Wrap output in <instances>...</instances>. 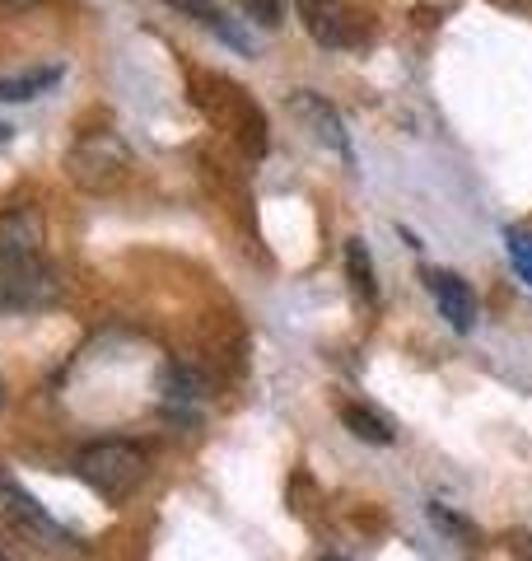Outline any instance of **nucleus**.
<instances>
[{
	"label": "nucleus",
	"instance_id": "6e6552de",
	"mask_svg": "<svg viewBox=\"0 0 532 561\" xmlns=\"http://www.w3.org/2000/svg\"><path fill=\"white\" fill-rule=\"evenodd\" d=\"M66 66H33V70H20V76H5L0 80V103H33L51 94L61 84Z\"/></svg>",
	"mask_w": 532,
	"mask_h": 561
},
{
	"label": "nucleus",
	"instance_id": "39448f33",
	"mask_svg": "<svg viewBox=\"0 0 532 561\" xmlns=\"http://www.w3.org/2000/svg\"><path fill=\"white\" fill-rule=\"evenodd\" d=\"M43 243H47V220L38 206H10L0 216V257L10 262L43 257Z\"/></svg>",
	"mask_w": 532,
	"mask_h": 561
},
{
	"label": "nucleus",
	"instance_id": "2eb2a0df",
	"mask_svg": "<svg viewBox=\"0 0 532 561\" xmlns=\"http://www.w3.org/2000/svg\"><path fill=\"white\" fill-rule=\"evenodd\" d=\"M43 0H0V10H10V14H24V10H38Z\"/></svg>",
	"mask_w": 532,
	"mask_h": 561
},
{
	"label": "nucleus",
	"instance_id": "dca6fc26",
	"mask_svg": "<svg viewBox=\"0 0 532 561\" xmlns=\"http://www.w3.org/2000/svg\"><path fill=\"white\" fill-rule=\"evenodd\" d=\"M14 136V127H5V122H0V146H5V140Z\"/></svg>",
	"mask_w": 532,
	"mask_h": 561
},
{
	"label": "nucleus",
	"instance_id": "7ed1b4c3",
	"mask_svg": "<svg viewBox=\"0 0 532 561\" xmlns=\"http://www.w3.org/2000/svg\"><path fill=\"white\" fill-rule=\"evenodd\" d=\"M131 169V150L113 131H84L66 154L70 183L84 192H113Z\"/></svg>",
	"mask_w": 532,
	"mask_h": 561
},
{
	"label": "nucleus",
	"instance_id": "ddd939ff",
	"mask_svg": "<svg viewBox=\"0 0 532 561\" xmlns=\"http://www.w3.org/2000/svg\"><path fill=\"white\" fill-rule=\"evenodd\" d=\"M505 249H509V262L528 286H532V234L528 230H505Z\"/></svg>",
	"mask_w": 532,
	"mask_h": 561
},
{
	"label": "nucleus",
	"instance_id": "9b49d317",
	"mask_svg": "<svg viewBox=\"0 0 532 561\" xmlns=\"http://www.w3.org/2000/svg\"><path fill=\"white\" fill-rule=\"evenodd\" d=\"M346 276H350V286H355V295H360V300H369V305L379 300L374 262H369V249H365L360 239H350V243H346Z\"/></svg>",
	"mask_w": 532,
	"mask_h": 561
},
{
	"label": "nucleus",
	"instance_id": "1a4fd4ad",
	"mask_svg": "<svg viewBox=\"0 0 532 561\" xmlns=\"http://www.w3.org/2000/svg\"><path fill=\"white\" fill-rule=\"evenodd\" d=\"M164 5H173V10H183V14H192V20H197V24H206L210 33H220V38H224L229 47H239V51H247V57H253V43H247V38H243V33H239L234 24H229V20H224V14H220V5H216V0H164Z\"/></svg>",
	"mask_w": 532,
	"mask_h": 561
},
{
	"label": "nucleus",
	"instance_id": "20e7f679",
	"mask_svg": "<svg viewBox=\"0 0 532 561\" xmlns=\"http://www.w3.org/2000/svg\"><path fill=\"white\" fill-rule=\"evenodd\" d=\"M294 5H299V20H304L313 43H323V47H355V43H365L369 20L350 5V0H294Z\"/></svg>",
	"mask_w": 532,
	"mask_h": 561
},
{
	"label": "nucleus",
	"instance_id": "4468645a",
	"mask_svg": "<svg viewBox=\"0 0 532 561\" xmlns=\"http://www.w3.org/2000/svg\"><path fill=\"white\" fill-rule=\"evenodd\" d=\"M243 10L253 14L262 28H276L280 24V0H243Z\"/></svg>",
	"mask_w": 532,
	"mask_h": 561
},
{
	"label": "nucleus",
	"instance_id": "9d476101",
	"mask_svg": "<svg viewBox=\"0 0 532 561\" xmlns=\"http://www.w3.org/2000/svg\"><path fill=\"white\" fill-rule=\"evenodd\" d=\"M342 421H346V431L355 435V440H365V445H393V426H388L379 412L360 408V402L342 408Z\"/></svg>",
	"mask_w": 532,
	"mask_h": 561
},
{
	"label": "nucleus",
	"instance_id": "f8f14e48",
	"mask_svg": "<svg viewBox=\"0 0 532 561\" xmlns=\"http://www.w3.org/2000/svg\"><path fill=\"white\" fill-rule=\"evenodd\" d=\"M159 398H164L173 412H187L192 402H197V379L187 370H177V365H169V370L159 375Z\"/></svg>",
	"mask_w": 532,
	"mask_h": 561
},
{
	"label": "nucleus",
	"instance_id": "423d86ee",
	"mask_svg": "<svg viewBox=\"0 0 532 561\" xmlns=\"http://www.w3.org/2000/svg\"><path fill=\"white\" fill-rule=\"evenodd\" d=\"M425 290L439 305V319H449L453 332L476 328V295L458 272H425Z\"/></svg>",
	"mask_w": 532,
	"mask_h": 561
},
{
	"label": "nucleus",
	"instance_id": "f03ea898",
	"mask_svg": "<svg viewBox=\"0 0 532 561\" xmlns=\"http://www.w3.org/2000/svg\"><path fill=\"white\" fill-rule=\"evenodd\" d=\"M0 519H5L24 542H33L38 552H51V557H80L84 552L76 542V534L61 529V524L51 519L43 505L10 478V472H0Z\"/></svg>",
	"mask_w": 532,
	"mask_h": 561
},
{
	"label": "nucleus",
	"instance_id": "0eeeda50",
	"mask_svg": "<svg viewBox=\"0 0 532 561\" xmlns=\"http://www.w3.org/2000/svg\"><path fill=\"white\" fill-rule=\"evenodd\" d=\"M290 108H294L299 117H304V122H309V127H313V136H317V140H323V146H327V150H336V154H342V160H346V164L355 160V154H350V136H346V127H342V117H336V108H332V103H327V99H317V94H309V90H299V94L290 99Z\"/></svg>",
	"mask_w": 532,
	"mask_h": 561
},
{
	"label": "nucleus",
	"instance_id": "a211bd4d",
	"mask_svg": "<svg viewBox=\"0 0 532 561\" xmlns=\"http://www.w3.org/2000/svg\"><path fill=\"white\" fill-rule=\"evenodd\" d=\"M0 561H5V557H0Z\"/></svg>",
	"mask_w": 532,
	"mask_h": 561
},
{
	"label": "nucleus",
	"instance_id": "f257e3e1",
	"mask_svg": "<svg viewBox=\"0 0 532 561\" xmlns=\"http://www.w3.org/2000/svg\"><path fill=\"white\" fill-rule=\"evenodd\" d=\"M76 472L103 501H127L131 491L150 478V454L136 440H99L76 454Z\"/></svg>",
	"mask_w": 532,
	"mask_h": 561
},
{
	"label": "nucleus",
	"instance_id": "f3484780",
	"mask_svg": "<svg viewBox=\"0 0 532 561\" xmlns=\"http://www.w3.org/2000/svg\"><path fill=\"white\" fill-rule=\"evenodd\" d=\"M0 408H5V389H0Z\"/></svg>",
	"mask_w": 532,
	"mask_h": 561
}]
</instances>
